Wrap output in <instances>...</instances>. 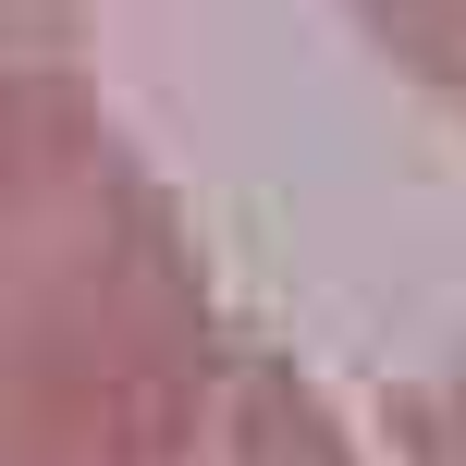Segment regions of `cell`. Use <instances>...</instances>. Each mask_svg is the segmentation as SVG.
I'll return each instance as SVG.
<instances>
[{
  "label": "cell",
  "instance_id": "1",
  "mask_svg": "<svg viewBox=\"0 0 466 466\" xmlns=\"http://www.w3.org/2000/svg\"><path fill=\"white\" fill-rule=\"evenodd\" d=\"M185 197L86 98H0V466H147L233 356Z\"/></svg>",
  "mask_w": 466,
  "mask_h": 466
},
{
  "label": "cell",
  "instance_id": "2",
  "mask_svg": "<svg viewBox=\"0 0 466 466\" xmlns=\"http://www.w3.org/2000/svg\"><path fill=\"white\" fill-rule=\"evenodd\" d=\"M147 466H369V454H356V430L331 418V393L270 344V331H233L209 393L185 405V430H172Z\"/></svg>",
  "mask_w": 466,
  "mask_h": 466
},
{
  "label": "cell",
  "instance_id": "3",
  "mask_svg": "<svg viewBox=\"0 0 466 466\" xmlns=\"http://www.w3.org/2000/svg\"><path fill=\"white\" fill-rule=\"evenodd\" d=\"M356 25H369L418 86L466 98V0H356Z\"/></svg>",
  "mask_w": 466,
  "mask_h": 466
},
{
  "label": "cell",
  "instance_id": "4",
  "mask_svg": "<svg viewBox=\"0 0 466 466\" xmlns=\"http://www.w3.org/2000/svg\"><path fill=\"white\" fill-rule=\"evenodd\" d=\"M86 62V0H0V98Z\"/></svg>",
  "mask_w": 466,
  "mask_h": 466
},
{
  "label": "cell",
  "instance_id": "5",
  "mask_svg": "<svg viewBox=\"0 0 466 466\" xmlns=\"http://www.w3.org/2000/svg\"><path fill=\"white\" fill-rule=\"evenodd\" d=\"M393 466H466V356H442L430 380H405V405H393Z\"/></svg>",
  "mask_w": 466,
  "mask_h": 466
}]
</instances>
